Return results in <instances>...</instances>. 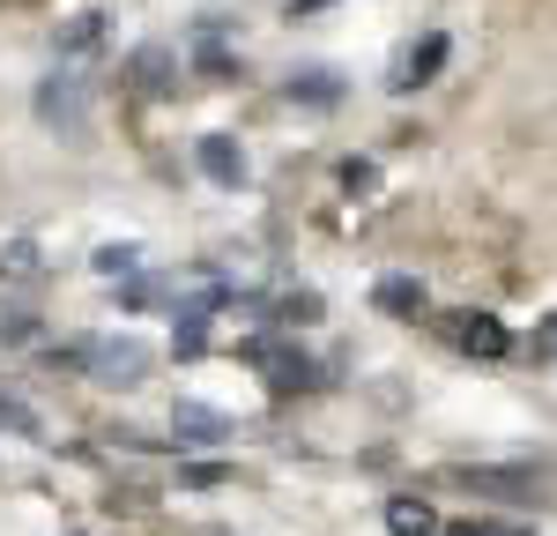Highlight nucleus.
I'll return each mask as SVG.
<instances>
[{"instance_id": "obj_4", "label": "nucleus", "mask_w": 557, "mask_h": 536, "mask_svg": "<svg viewBox=\"0 0 557 536\" xmlns=\"http://www.w3.org/2000/svg\"><path fill=\"white\" fill-rule=\"evenodd\" d=\"M446 336H454L469 357H506V351H513L506 320H491V313H454V320H446Z\"/></svg>"}, {"instance_id": "obj_3", "label": "nucleus", "mask_w": 557, "mask_h": 536, "mask_svg": "<svg viewBox=\"0 0 557 536\" xmlns=\"http://www.w3.org/2000/svg\"><path fill=\"white\" fill-rule=\"evenodd\" d=\"M246 365H253V373H268V388H283V395H290V388H312V357L298 351V343H275V336H253V343H246Z\"/></svg>"}, {"instance_id": "obj_26", "label": "nucleus", "mask_w": 557, "mask_h": 536, "mask_svg": "<svg viewBox=\"0 0 557 536\" xmlns=\"http://www.w3.org/2000/svg\"><path fill=\"white\" fill-rule=\"evenodd\" d=\"M75 536H83V529H75Z\"/></svg>"}, {"instance_id": "obj_23", "label": "nucleus", "mask_w": 557, "mask_h": 536, "mask_svg": "<svg viewBox=\"0 0 557 536\" xmlns=\"http://www.w3.org/2000/svg\"><path fill=\"white\" fill-rule=\"evenodd\" d=\"M535 357H557V320L543 328V336H535Z\"/></svg>"}, {"instance_id": "obj_13", "label": "nucleus", "mask_w": 557, "mask_h": 536, "mask_svg": "<svg viewBox=\"0 0 557 536\" xmlns=\"http://www.w3.org/2000/svg\"><path fill=\"white\" fill-rule=\"evenodd\" d=\"M97 38H104V15H97V8H83V15L60 31V60H83V52H97Z\"/></svg>"}, {"instance_id": "obj_10", "label": "nucleus", "mask_w": 557, "mask_h": 536, "mask_svg": "<svg viewBox=\"0 0 557 536\" xmlns=\"http://www.w3.org/2000/svg\"><path fill=\"white\" fill-rule=\"evenodd\" d=\"M386 529L394 536H438V514H431V499L401 491V499H386Z\"/></svg>"}, {"instance_id": "obj_22", "label": "nucleus", "mask_w": 557, "mask_h": 536, "mask_svg": "<svg viewBox=\"0 0 557 536\" xmlns=\"http://www.w3.org/2000/svg\"><path fill=\"white\" fill-rule=\"evenodd\" d=\"M320 8H335V0H290V23H305V15H320Z\"/></svg>"}, {"instance_id": "obj_9", "label": "nucleus", "mask_w": 557, "mask_h": 536, "mask_svg": "<svg viewBox=\"0 0 557 536\" xmlns=\"http://www.w3.org/2000/svg\"><path fill=\"white\" fill-rule=\"evenodd\" d=\"M372 306H380V313H394V320H417V313L431 306V291H424V276H380Z\"/></svg>"}, {"instance_id": "obj_18", "label": "nucleus", "mask_w": 557, "mask_h": 536, "mask_svg": "<svg viewBox=\"0 0 557 536\" xmlns=\"http://www.w3.org/2000/svg\"><path fill=\"white\" fill-rule=\"evenodd\" d=\"M172 351H178V357H201V351H209V336H201V320H178Z\"/></svg>"}, {"instance_id": "obj_25", "label": "nucleus", "mask_w": 557, "mask_h": 536, "mask_svg": "<svg viewBox=\"0 0 557 536\" xmlns=\"http://www.w3.org/2000/svg\"><path fill=\"white\" fill-rule=\"evenodd\" d=\"M446 536H483V529H446Z\"/></svg>"}, {"instance_id": "obj_2", "label": "nucleus", "mask_w": 557, "mask_h": 536, "mask_svg": "<svg viewBox=\"0 0 557 536\" xmlns=\"http://www.w3.org/2000/svg\"><path fill=\"white\" fill-rule=\"evenodd\" d=\"M83 373L97 388H134V380L149 373V343H134V336H97V343H83Z\"/></svg>"}, {"instance_id": "obj_19", "label": "nucleus", "mask_w": 557, "mask_h": 536, "mask_svg": "<svg viewBox=\"0 0 557 536\" xmlns=\"http://www.w3.org/2000/svg\"><path fill=\"white\" fill-rule=\"evenodd\" d=\"M178 477H186V485H223V477H231V470H223V462H186V470H178Z\"/></svg>"}, {"instance_id": "obj_20", "label": "nucleus", "mask_w": 557, "mask_h": 536, "mask_svg": "<svg viewBox=\"0 0 557 536\" xmlns=\"http://www.w3.org/2000/svg\"><path fill=\"white\" fill-rule=\"evenodd\" d=\"M201 68H209V75H238V60H231L223 45H201Z\"/></svg>"}, {"instance_id": "obj_7", "label": "nucleus", "mask_w": 557, "mask_h": 536, "mask_svg": "<svg viewBox=\"0 0 557 536\" xmlns=\"http://www.w3.org/2000/svg\"><path fill=\"white\" fill-rule=\"evenodd\" d=\"M194 157H201V172H209L215 186H246V149H238L231 134H201Z\"/></svg>"}, {"instance_id": "obj_16", "label": "nucleus", "mask_w": 557, "mask_h": 536, "mask_svg": "<svg viewBox=\"0 0 557 536\" xmlns=\"http://www.w3.org/2000/svg\"><path fill=\"white\" fill-rule=\"evenodd\" d=\"M343 186H349V194H372V186H380V165H372V157H349V165H343Z\"/></svg>"}, {"instance_id": "obj_15", "label": "nucleus", "mask_w": 557, "mask_h": 536, "mask_svg": "<svg viewBox=\"0 0 557 536\" xmlns=\"http://www.w3.org/2000/svg\"><path fill=\"white\" fill-rule=\"evenodd\" d=\"M0 276H38V246L30 239H8L0 246Z\"/></svg>"}, {"instance_id": "obj_21", "label": "nucleus", "mask_w": 557, "mask_h": 536, "mask_svg": "<svg viewBox=\"0 0 557 536\" xmlns=\"http://www.w3.org/2000/svg\"><path fill=\"white\" fill-rule=\"evenodd\" d=\"M312 313H320V299H312V291H298V299H283V320H312Z\"/></svg>"}, {"instance_id": "obj_5", "label": "nucleus", "mask_w": 557, "mask_h": 536, "mask_svg": "<svg viewBox=\"0 0 557 536\" xmlns=\"http://www.w3.org/2000/svg\"><path fill=\"white\" fill-rule=\"evenodd\" d=\"M127 83L141 89V97H164V89L178 83V52L172 45H141V52L127 60Z\"/></svg>"}, {"instance_id": "obj_1", "label": "nucleus", "mask_w": 557, "mask_h": 536, "mask_svg": "<svg viewBox=\"0 0 557 536\" xmlns=\"http://www.w3.org/2000/svg\"><path fill=\"white\" fill-rule=\"evenodd\" d=\"M38 120H45V127H60L67 142L89 127V75L75 68V60H67V68H52V75L38 83Z\"/></svg>"}, {"instance_id": "obj_11", "label": "nucleus", "mask_w": 557, "mask_h": 536, "mask_svg": "<svg viewBox=\"0 0 557 536\" xmlns=\"http://www.w3.org/2000/svg\"><path fill=\"white\" fill-rule=\"evenodd\" d=\"M290 97L312 105V112H327V105H343V75H335V68H298V75H290Z\"/></svg>"}, {"instance_id": "obj_14", "label": "nucleus", "mask_w": 557, "mask_h": 536, "mask_svg": "<svg viewBox=\"0 0 557 536\" xmlns=\"http://www.w3.org/2000/svg\"><path fill=\"white\" fill-rule=\"evenodd\" d=\"M89 268H97V276H134V268H141V254H134V246H97V254H89Z\"/></svg>"}, {"instance_id": "obj_12", "label": "nucleus", "mask_w": 557, "mask_h": 536, "mask_svg": "<svg viewBox=\"0 0 557 536\" xmlns=\"http://www.w3.org/2000/svg\"><path fill=\"white\" fill-rule=\"evenodd\" d=\"M461 485L506 491V499H535V477H528V470H461Z\"/></svg>"}, {"instance_id": "obj_8", "label": "nucleus", "mask_w": 557, "mask_h": 536, "mask_svg": "<svg viewBox=\"0 0 557 536\" xmlns=\"http://www.w3.org/2000/svg\"><path fill=\"white\" fill-rule=\"evenodd\" d=\"M438 68H446V31H431L424 45H409V52L394 60V89H424Z\"/></svg>"}, {"instance_id": "obj_17", "label": "nucleus", "mask_w": 557, "mask_h": 536, "mask_svg": "<svg viewBox=\"0 0 557 536\" xmlns=\"http://www.w3.org/2000/svg\"><path fill=\"white\" fill-rule=\"evenodd\" d=\"M38 336V313H0V343H30Z\"/></svg>"}, {"instance_id": "obj_6", "label": "nucleus", "mask_w": 557, "mask_h": 536, "mask_svg": "<svg viewBox=\"0 0 557 536\" xmlns=\"http://www.w3.org/2000/svg\"><path fill=\"white\" fill-rule=\"evenodd\" d=\"M172 433H178V447H215V440H231V417L209 410V402H178Z\"/></svg>"}, {"instance_id": "obj_24", "label": "nucleus", "mask_w": 557, "mask_h": 536, "mask_svg": "<svg viewBox=\"0 0 557 536\" xmlns=\"http://www.w3.org/2000/svg\"><path fill=\"white\" fill-rule=\"evenodd\" d=\"M0 425H23V410L8 402V388H0Z\"/></svg>"}]
</instances>
